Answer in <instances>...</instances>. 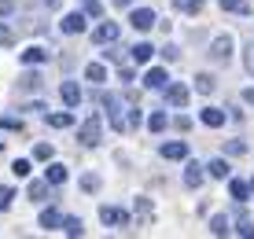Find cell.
Segmentation results:
<instances>
[{
	"instance_id": "obj_18",
	"label": "cell",
	"mask_w": 254,
	"mask_h": 239,
	"mask_svg": "<svg viewBox=\"0 0 254 239\" xmlns=\"http://www.w3.org/2000/svg\"><path fill=\"white\" fill-rule=\"evenodd\" d=\"M45 121L52 129H66V125H74V114H45Z\"/></svg>"
},
{
	"instance_id": "obj_25",
	"label": "cell",
	"mask_w": 254,
	"mask_h": 239,
	"mask_svg": "<svg viewBox=\"0 0 254 239\" xmlns=\"http://www.w3.org/2000/svg\"><path fill=\"white\" fill-rule=\"evenodd\" d=\"M247 195H251L247 184H243V180H232V199H236V202H247Z\"/></svg>"
},
{
	"instance_id": "obj_11",
	"label": "cell",
	"mask_w": 254,
	"mask_h": 239,
	"mask_svg": "<svg viewBox=\"0 0 254 239\" xmlns=\"http://www.w3.org/2000/svg\"><path fill=\"white\" fill-rule=\"evenodd\" d=\"M162 158H188V144H185V140H173V144H162Z\"/></svg>"
},
{
	"instance_id": "obj_17",
	"label": "cell",
	"mask_w": 254,
	"mask_h": 239,
	"mask_svg": "<svg viewBox=\"0 0 254 239\" xmlns=\"http://www.w3.org/2000/svg\"><path fill=\"white\" fill-rule=\"evenodd\" d=\"M221 4V11H240V15H251V4L247 0H217Z\"/></svg>"
},
{
	"instance_id": "obj_23",
	"label": "cell",
	"mask_w": 254,
	"mask_h": 239,
	"mask_svg": "<svg viewBox=\"0 0 254 239\" xmlns=\"http://www.w3.org/2000/svg\"><path fill=\"white\" fill-rule=\"evenodd\" d=\"M59 225H63V232H66V236H81V232H85L81 217H66V221H59Z\"/></svg>"
},
{
	"instance_id": "obj_32",
	"label": "cell",
	"mask_w": 254,
	"mask_h": 239,
	"mask_svg": "<svg viewBox=\"0 0 254 239\" xmlns=\"http://www.w3.org/2000/svg\"><path fill=\"white\" fill-rule=\"evenodd\" d=\"M147 125H151V132H162V129H166V114H162V111H155Z\"/></svg>"
},
{
	"instance_id": "obj_29",
	"label": "cell",
	"mask_w": 254,
	"mask_h": 239,
	"mask_svg": "<svg viewBox=\"0 0 254 239\" xmlns=\"http://www.w3.org/2000/svg\"><path fill=\"white\" fill-rule=\"evenodd\" d=\"M173 4L181 7V11H188V15H195L199 7H203V0H173Z\"/></svg>"
},
{
	"instance_id": "obj_38",
	"label": "cell",
	"mask_w": 254,
	"mask_h": 239,
	"mask_svg": "<svg viewBox=\"0 0 254 239\" xmlns=\"http://www.w3.org/2000/svg\"><path fill=\"white\" fill-rule=\"evenodd\" d=\"M11 199H15V191H11V188H0V210L11 206Z\"/></svg>"
},
{
	"instance_id": "obj_7",
	"label": "cell",
	"mask_w": 254,
	"mask_h": 239,
	"mask_svg": "<svg viewBox=\"0 0 254 239\" xmlns=\"http://www.w3.org/2000/svg\"><path fill=\"white\" fill-rule=\"evenodd\" d=\"M210 56H214L217 63H229V56H232V37H217L214 48H210Z\"/></svg>"
},
{
	"instance_id": "obj_36",
	"label": "cell",
	"mask_w": 254,
	"mask_h": 239,
	"mask_svg": "<svg viewBox=\"0 0 254 239\" xmlns=\"http://www.w3.org/2000/svg\"><path fill=\"white\" fill-rule=\"evenodd\" d=\"M236 232L251 239V236H254V221H251V217H240V228H236Z\"/></svg>"
},
{
	"instance_id": "obj_10",
	"label": "cell",
	"mask_w": 254,
	"mask_h": 239,
	"mask_svg": "<svg viewBox=\"0 0 254 239\" xmlns=\"http://www.w3.org/2000/svg\"><path fill=\"white\" fill-rule=\"evenodd\" d=\"M59 92H63V103H66V107H77V103H81V88H77L74 81H63Z\"/></svg>"
},
{
	"instance_id": "obj_43",
	"label": "cell",
	"mask_w": 254,
	"mask_h": 239,
	"mask_svg": "<svg viewBox=\"0 0 254 239\" xmlns=\"http://www.w3.org/2000/svg\"><path fill=\"white\" fill-rule=\"evenodd\" d=\"M115 4H118V7H129V4H133V0H115Z\"/></svg>"
},
{
	"instance_id": "obj_44",
	"label": "cell",
	"mask_w": 254,
	"mask_h": 239,
	"mask_svg": "<svg viewBox=\"0 0 254 239\" xmlns=\"http://www.w3.org/2000/svg\"><path fill=\"white\" fill-rule=\"evenodd\" d=\"M247 188H251V191H254V177H251V184H247Z\"/></svg>"
},
{
	"instance_id": "obj_40",
	"label": "cell",
	"mask_w": 254,
	"mask_h": 239,
	"mask_svg": "<svg viewBox=\"0 0 254 239\" xmlns=\"http://www.w3.org/2000/svg\"><path fill=\"white\" fill-rule=\"evenodd\" d=\"M247 70H251V74H254V41L247 44Z\"/></svg>"
},
{
	"instance_id": "obj_20",
	"label": "cell",
	"mask_w": 254,
	"mask_h": 239,
	"mask_svg": "<svg viewBox=\"0 0 254 239\" xmlns=\"http://www.w3.org/2000/svg\"><path fill=\"white\" fill-rule=\"evenodd\" d=\"M85 77L96 81V85H103V81H107V66H103V63H92L89 70H85Z\"/></svg>"
},
{
	"instance_id": "obj_8",
	"label": "cell",
	"mask_w": 254,
	"mask_h": 239,
	"mask_svg": "<svg viewBox=\"0 0 254 239\" xmlns=\"http://www.w3.org/2000/svg\"><path fill=\"white\" fill-rule=\"evenodd\" d=\"M59 26H63V33H81V30H85V15H81V11H70Z\"/></svg>"
},
{
	"instance_id": "obj_27",
	"label": "cell",
	"mask_w": 254,
	"mask_h": 239,
	"mask_svg": "<svg viewBox=\"0 0 254 239\" xmlns=\"http://www.w3.org/2000/svg\"><path fill=\"white\" fill-rule=\"evenodd\" d=\"M100 188V173H85L81 177V191H96Z\"/></svg>"
},
{
	"instance_id": "obj_30",
	"label": "cell",
	"mask_w": 254,
	"mask_h": 239,
	"mask_svg": "<svg viewBox=\"0 0 254 239\" xmlns=\"http://www.w3.org/2000/svg\"><path fill=\"white\" fill-rule=\"evenodd\" d=\"M210 232H214V236H229V221H225V217H214V221H210Z\"/></svg>"
},
{
	"instance_id": "obj_6",
	"label": "cell",
	"mask_w": 254,
	"mask_h": 239,
	"mask_svg": "<svg viewBox=\"0 0 254 239\" xmlns=\"http://www.w3.org/2000/svg\"><path fill=\"white\" fill-rule=\"evenodd\" d=\"M100 221L103 225H129V214L118 206H100Z\"/></svg>"
},
{
	"instance_id": "obj_42",
	"label": "cell",
	"mask_w": 254,
	"mask_h": 239,
	"mask_svg": "<svg viewBox=\"0 0 254 239\" xmlns=\"http://www.w3.org/2000/svg\"><path fill=\"white\" fill-rule=\"evenodd\" d=\"M243 100H247L251 107H254V88H247V92H243Z\"/></svg>"
},
{
	"instance_id": "obj_37",
	"label": "cell",
	"mask_w": 254,
	"mask_h": 239,
	"mask_svg": "<svg viewBox=\"0 0 254 239\" xmlns=\"http://www.w3.org/2000/svg\"><path fill=\"white\" fill-rule=\"evenodd\" d=\"M11 173H15V177H26V173H30V162H26V158H19V162H11Z\"/></svg>"
},
{
	"instance_id": "obj_22",
	"label": "cell",
	"mask_w": 254,
	"mask_h": 239,
	"mask_svg": "<svg viewBox=\"0 0 254 239\" xmlns=\"http://www.w3.org/2000/svg\"><path fill=\"white\" fill-rule=\"evenodd\" d=\"M45 180H48V184H63V180H66V166H59V162H56V166H48Z\"/></svg>"
},
{
	"instance_id": "obj_3",
	"label": "cell",
	"mask_w": 254,
	"mask_h": 239,
	"mask_svg": "<svg viewBox=\"0 0 254 239\" xmlns=\"http://www.w3.org/2000/svg\"><path fill=\"white\" fill-rule=\"evenodd\" d=\"M166 88V103H173V107H185L188 103V85L173 81V85H162Z\"/></svg>"
},
{
	"instance_id": "obj_1",
	"label": "cell",
	"mask_w": 254,
	"mask_h": 239,
	"mask_svg": "<svg viewBox=\"0 0 254 239\" xmlns=\"http://www.w3.org/2000/svg\"><path fill=\"white\" fill-rule=\"evenodd\" d=\"M103 107H107V121L115 132H133L140 125V107L129 96H118V92H107L103 96Z\"/></svg>"
},
{
	"instance_id": "obj_13",
	"label": "cell",
	"mask_w": 254,
	"mask_h": 239,
	"mask_svg": "<svg viewBox=\"0 0 254 239\" xmlns=\"http://www.w3.org/2000/svg\"><path fill=\"white\" fill-rule=\"evenodd\" d=\"M151 56H155V48H151V44H136V48H129V59H133L136 66H140V63H147Z\"/></svg>"
},
{
	"instance_id": "obj_31",
	"label": "cell",
	"mask_w": 254,
	"mask_h": 239,
	"mask_svg": "<svg viewBox=\"0 0 254 239\" xmlns=\"http://www.w3.org/2000/svg\"><path fill=\"white\" fill-rule=\"evenodd\" d=\"M59 221H63V217H59L56 210H45V214H41V225H45V228H56Z\"/></svg>"
},
{
	"instance_id": "obj_19",
	"label": "cell",
	"mask_w": 254,
	"mask_h": 239,
	"mask_svg": "<svg viewBox=\"0 0 254 239\" xmlns=\"http://www.w3.org/2000/svg\"><path fill=\"white\" fill-rule=\"evenodd\" d=\"M206 173L217 177V180H225V177H229V162H225V158H214V162L206 166Z\"/></svg>"
},
{
	"instance_id": "obj_34",
	"label": "cell",
	"mask_w": 254,
	"mask_h": 239,
	"mask_svg": "<svg viewBox=\"0 0 254 239\" xmlns=\"http://www.w3.org/2000/svg\"><path fill=\"white\" fill-rule=\"evenodd\" d=\"M7 44H15V30L11 26H0V48H7Z\"/></svg>"
},
{
	"instance_id": "obj_21",
	"label": "cell",
	"mask_w": 254,
	"mask_h": 239,
	"mask_svg": "<svg viewBox=\"0 0 254 239\" xmlns=\"http://www.w3.org/2000/svg\"><path fill=\"white\" fill-rule=\"evenodd\" d=\"M19 85L26 88V92H37V88H41V74H37V70H30V74L19 77Z\"/></svg>"
},
{
	"instance_id": "obj_39",
	"label": "cell",
	"mask_w": 254,
	"mask_h": 239,
	"mask_svg": "<svg viewBox=\"0 0 254 239\" xmlns=\"http://www.w3.org/2000/svg\"><path fill=\"white\" fill-rule=\"evenodd\" d=\"M85 11H89V15H100V0H85Z\"/></svg>"
},
{
	"instance_id": "obj_2",
	"label": "cell",
	"mask_w": 254,
	"mask_h": 239,
	"mask_svg": "<svg viewBox=\"0 0 254 239\" xmlns=\"http://www.w3.org/2000/svg\"><path fill=\"white\" fill-rule=\"evenodd\" d=\"M77 140H81L85 147H96V144H100V114H92V118L77 129Z\"/></svg>"
},
{
	"instance_id": "obj_33",
	"label": "cell",
	"mask_w": 254,
	"mask_h": 239,
	"mask_svg": "<svg viewBox=\"0 0 254 239\" xmlns=\"http://www.w3.org/2000/svg\"><path fill=\"white\" fill-rule=\"evenodd\" d=\"M33 158H37V162H48L52 158V144H37L33 147Z\"/></svg>"
},
{
	"instance_id": "obj_5",
	"label": "cell",
	"mask_w": 254,
	"mask_h": 239,
	"mask_svg": "<svg viewBox=\"0 0 254 239\" xmlns=\"http://www.w3.org/2000/svg\"><path fill=\"white\" fill-rule=\"evenodd\" d=\"M92 41H96V44H115V41H118V26H115V22H100V26L92 30Z\"/></svg>"
},
{
	"instance_id": "obj_9",
	"label": "cell",
	"mask_w": 254,
	"mask_h": 239,
	"mask_svg": "<svg viewBox=\"0 0 254 239\" xmlns=\"http://www.w3.org/2000/svg\"><path fill=\"white\" fill-rule=\"evenodd\" d=\"M19 59H22L26 66H37V63H45V59H48V52H45V48H37V44H33V48H26V52H19Z\"/></svg>"
},
{
	"instance_id": "obj_14",
	"label": "cell",
	"mask_w": 254,
	"mask_h": 239,
	"mask_svg": "<svg viewBox=\"0 0 254 239\" xmlns=\"http://www.w3.org/2000/svg\"><path fill=\"white\" fill-rule=\"evenodd\" d=\"M214 88H217V77H214V74H199V77H195V92L210 96Z\"/></svg>"
},
{
	"instance_id": "obj_12",
	"label": "cell",
	"mask_w": 254,
	"mask_h": 239,
	"mask_svg": "<svg viewBox=\"0 0 254 239\" xmlns=\"http://www.w3.org/2000/svg\"><path fill=\"white\" fill-rule=\"evenodd\" d=\"M203 125L221 129V125H225V111H221V107H206V111H203Z\"/></svg>"
},
{
	"instance_id": "obj_28",
	"label": "cell",
	"mask_w": 254,
	"mask_h": 239,
	"mask_svg": "<svg viewBox=\"0 0 254 239\" xmlns=\"http://www.w3.org/2000/svg\"><path fill=\"white\" fill-rule=\"evenodd\" d=\"M0 129H7V132H26V125L19 118H0Z\"/></svg>"
},
{
	"instance_id": "obj_35",
	"label": "cell",
	"mask_w": 254,
	"mask_h": 239,
	"mask_svg": "<svg viewBox=\"0 0 254 239\" xmlns=\"http://www.w3.org/2000/svg\"><path fill=\"white\" fill-rule=\"evenodd\" d=\"M225 151H229V155H247V144H243V140H229Z\"/></svg>"
},
{
	"instance_id": "obj_24",
	"label": "cell",
	"mask_w": 254,
	"mask_h": 239,
	"mask_svg": "<svg viewBox=\"0 0 254 239\" xmlns=\"http://www.w3.org/2000/svg\"><path fill=\"white\" fill-rule=\"evenodd\" d=\"M45 195H48V180H33V184H30V199H33V202H41Z\"/></svg>"
},
{
	"instance_id": "obj_16",
	"label": "cell",
	"mask_w": 254,
	"mask_h": 239,
	"mask_svg": "<svg viewBox=\"0 0 254 239\" xmlns=\"http://www.w3.org/2000/svg\"><path fill=\"white\" fill-rule=\"evenodd\" d=\"M166 81H170V77H166V70H147V74H144V85H147V88H162Z\"/></svg>"
},
{
	"instance_id": "obj_41",
	"label": "cell",
	"mask_w": 254,
	"mask_h": 239,
	"mask_svg": "<svg viewBox=\"0 0 254 239\" xmlns=\"http://www.w3.org/2000/svg\"><path fill=\"white\" fill-rule=\"evenodd\" d=\"M11 7H15L11 0H0V15H11Z\"/></svg>"
},
{
	"instance_id": "obj_15",
	"label": "cell",
	"mask_w": 254,
	"mask_h": 239,
	"mask_svg": "<svg viewBox=\"0 0 254 239\" xmlns=\"http://www.w3.org/2000/svg\"><path fill=\"white\" fill-rule=\"evenodd\" d=\"M185 184H188V188H199V184H203V166H199V162H191V166H188Z\"/></svg>"
},
{
	"instance_id": "obj_26",
	"label": "cell",
	"mask_w": 254,
	"mask_h": 239,
	"mask_svg": "<svg viewBox=\"0 0 254 239\" xmlns=\"http://www.w3.org/2000/svg\"><path fill=\"white\" fill-rule=\"evenodd\" d=\"M136 214H140V225H147V221H151V202H147V199H136Z\"/></svg>"
},
{
	"instance_id": "obj_4",
	"label": "cell",
	"mask_w": 254,
	"mask_h": 239,
	"mask_svg": "<svg viewBox=\"0 0 254 239\" xmlns=\"http://www.w3.org/2000/svg\"><path fill=\"white\" fill-rule=\"evenodd\" d=\"M129 22H133V30L144 33V30H151V26H155V11H151V7H136V11L129 15Z\"/></svg>"
}]
</instances>
